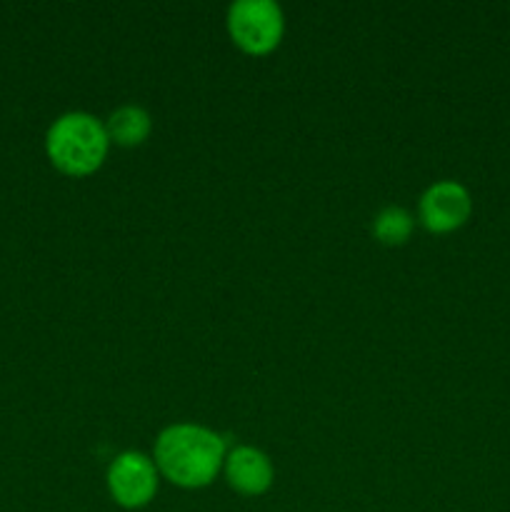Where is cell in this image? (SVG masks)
I'll list each match as a JSON object with an SVG mask.
<instances>
[{
    "mask_svg": "<svg viewBox=\"0 0 510 512\" xmlns=\"http://www.w3.org/2000/svg\"><path fill=\"white\" fill-rule=\"evenodd\" d=\"M473 213L468 188L458 180H438L420 195V220L433 233H450Z\"/></svg>",
    "mask_w": 510,
    "mask_h": 512,
    "instance_id": "5",
    "label": "cell"
},
{
    "mask_svg": "<svg viewBox=\"0 0 510 512\" xmlns=\"http://www.w3.org/2000/svg\"><path fill=\"white\" fill-rule=\"evenodd\" d=\"M110 498L125 510L145 508L158 493V468L155 460L138 450H125L115 455L108 465Z\"/></svg>",
    "mask_w": 510,
    "mask_h": 512,
    "instance_id": "4",
    "label": "cell"
},
{
    "mask_svg": "<svg viewBox=\"0 0 510 512\" xmlns=\"http://www.w3.org/2000/svg\"><path fill=\"white\" fill-rule=\"evenodd\" d=\"M413 215L400 205H388L373 220V235L383 245H403L413 233Z\"/></svg>",
    "mask_w": 510,
    "mask_h": 512,
    "instance_id": "8",
    "label": "cell"
},
{
    "mask_svg": "<svg viewBox=\"0 0 510 512\" xmlns=\"http://www.w3.org/2000/svg\"><path fill=\"white\" fill-rule=\"evenodd\" d=\"M225 23L233 43L250 55L270 53L285 30L283 10L275 0H235Z\"/></svg>",
    "mask_w": 510,
    "mask_h": 512,
    "instance_id": "3",
    "label": "cell"
},
{
    "mask_svg": "<svg viewBox=\"0 0 510 512\" xmlns=\"http://www.w3.org/2000/svg\"><path fill=\"white\" fill-rule=\"evenodd\" d=\"M223 470L230 488L238 490L240 495L255 498L273 485V463L263 450L250 448V445H238L235 450H230L225 455Z\"/></svg>",
    "mask_w": 510,
    "mask_h": 512,
    "instance_id": "6",
    "label": "cell"
},
{
    "mask_svg": "<svg viewBox=\"0 0 510 512\" xmlns=\"http://www.w3.org/2000/svg\"><path fill=\"white\" fill-rule=\"evenodd\" d=\"M225 455L223 438L203 425H168L155 440V468L178 488L195 490L213 483Z\"/></svg>",
    "mask_w": 510,
    "mask_h": 512,
    "instance_id": "1",
    "label": "cell"
},
{
    "mask_svg": "<svg viewBox=\"0 0 510 512\" xmlns=\"http://www.w3.org/2000/svg\"><path fill=\"white\" fill-rule=\"evenodd\" d=\"M105 130H108L110 143L135 148V145L145 143V138L153 130V120H150L148 110L140 108V105H120L105 120Z\"/></svg>",
    "mask_w": 510,
    "mask_h": 512,
    "instance_id": "7",
    "label": "cell"
},
{
    "mask_svg": "<svg viewBox=\"0 0 510 512\" xmlns=\"http://www.w3.org/2000/svg\"><path fill=\"white\" fill-rule=\"evenodd\" d=\"M108 130L95 115L70 110L53 120L45 135L50 163L65 175H90L108 155Z\"/></svg>",
    "mask_w": 510,
    "mask_h": 512,
    "instance_id": "2",
    "label": "cell"
}]
</instances>
